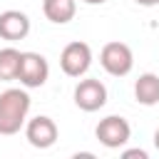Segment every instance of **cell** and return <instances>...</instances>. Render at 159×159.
Masks as SVG:
<instances>
[{
    "label": "cell",
    "mask_w": 159,
    "mask_h": 159,
    "mask_svg": "<svg viewBox=\"0 0 159 159\" xmlns=\"http://www.w3.org/2000/svg\"><path fill=\"white\" fill-rule=\"evenodd\" d=\"M27 112H30V94L25 89L10 87L0 92V134L5 137L17 134L27 122Z\"/></svg>",
    "instance_id": "cell-1"
},
{
    "label": "cell",
    "mask_w": 159,
    "mask_h": 159,
    "mask_svg": "<svg viewBox=\"0 0 159 159\" xmlns=\"http://www.w3.org/2000/svg\"><path fill=\"white\" fill-rule=\"evenodd\" d=\"M134 97L144 107L157 104L159 102V75H154V72L139 75V80L134 82Z\"/></svg>",
    "instance_id": "cell-9"
},
{
    "label": "cell",
    "mask_w": 159,
    "mask_h": 159,
    "mask_svg": "<svg viewBox=\"0 0 159 159\" xmlns=\"http://www.w3.org/2000/svg\"><path fill=\"white\" fill-rule=\"evenodd\" d=\"M139 5H144V7H154V5H159V0H137Z\"/></svg>",
    "instance_id": "cell-13"
},
{
    "label": "cell",
    "mask_w": 159,
    "mask_h": 159,
    "mask_svg": "<svg viewBox=\"0 0 159 159\" xmlns=\"http://www.w3.org/2000/svg\"><path fill=\"white\" fill-rule=\"evenodd\" d=\"M50 77V65L45 60V55L40 52H22V62H20V84L27 87V89H35V87H42Z\"/></svg>",
    "instance_id": "cell-5"
},
{
    "label": "cell",
    "mask_w": 159,
    "mask_h": 159,
    "mask_svg": "<svg viewBox=\"0 0 159 159\" xmlns=\"http://www.w3.org/2000/svg\"><path fill=\"white\" fill-rule=\"evenodd\" d=\"M30 32V17L20 10H5L0 12V37L7 42L25 40Z\"/></svg>",
    "instance_id": "cell-8"
},
{
    "label": "cell",
    "mask_w": 159,
    "mask_h": 159,
    "mask_svg": "<svg viewBox=\"0 0 159 159\" xmlns=\"http://www.w3.org/2000/svg\"><path fill=\"white\" fill-rule=\"evenodd\" d=\"M92 65V47L87 42H70L65 45V50L60 52V67L67 77H82Z\"/></svg>",
    "instance_id": "cell-4"
},
{
    "label": "cell",
    "mask_w": 159,
    "mask_h": 159,
    "mask_svg": "<svg viewBox=\"0 0 159 159\" xmlns=\"http://www.w3.org/2000/svg\"><path fill=\"white\" fill-rule=\"evenodd\" d=\"M154 147H157V149H159V129H157V132H154Z\"/></svg>",
    "instance_id": "cell-15"
},
{
    "label": "cell",
    "mask_w": 159,
    "mask_h": 159,
    "mask_svg": "<svg viewBox=\"0 0 159 159\" xmlns=\"http://www.w3.org/2000/svg\"><path fill=\"white\" fill-rule=\"evenodd\" d=\"M82 2H87V5H102V2H107V0H82Z\"/></svg>",
    "instance_id": "cell-14"
},
{
    "label": "cell",
    "mask_w": 159,
    "mask_h": 159,
    "mask_svg": "<svg viewBox=\"0 0 159 159\" xmlns=\"http://www.w3.org/2000/svg\"><path fill=\"white\" fill-rule=\"evenodd\" d=\"M57 134H60V129H57L55 119L47 114H37L25 122V139L35 149H50L57 142Z\"/></svg>",
    "instance_id": "cell-6"
},
{
    "label": "cell",
    "mask_w": 159,
    "mask_h": 159,
    "mask_svg": "<svg viewBox=\"0 0 159 159\" xmlns=\"http://www.w3.org/2000/svg\"><path fill=\"white\" fill-rule=\"evenodd\" d=\"M42 12L50 22L55 25H65L75 17L77 12V2L75 0H42Z\"/></svg>",
    "instance_id": "cell-10"
},
{
    "label": "cell",
    "mask_w": 159,
    "mask_h": 159,
    "mask_svg": "<svg viewBox=\"0 0 159 159\" xmlns=\"http://www.w3.org/2000/svg\"><path fill=\"white\" fill-rule=\"evenodd\" d=\"M99 65H102L104 72L112 75V77H124V75H129L132 67H134L132 47H129L127 42H119V40L107 42V45L102 47V52H99Z\"/></svg>",
    "instance_id": "cell-2"
},
{
    "label": "cell",
    "mask_w": 159,
    "mask_h": 159,
    "mask_svg": "<svg viewBox=\"0 0 159 159\" xmlns=\"http://www.w3.org/2000/svg\"><path fill=\"white\" fill-rule=\"evenodd\" d=\"M122 157H124V159H134V157H139V159H147L149 154H147L144 149H127V152H122Z\"/></svg>",
    "instance_id": "cell-12"
},
{
    "label": "cell",
    "mask_w": 159,
    "mask_h": 159,
    "mask_svg": "<svg viewBox=\"0 0 159 159\" xmlns=\"http://www.w3.org/2000/svg\"><path fill=\"white\" fill-rule=\"evenodd\" d=\"M20 62H22V52L15 47H2L0 50V80L2 82H12L20 75Z\"/></svg>",
    "instance_id": "cell-11"
},
{
    "label": "cell",
    "mask_w": 159,
    "mask_h": 159,
    "mask_svg": "<svg viewBox=\"0 0 159 159\" xmlns=\"http://www.w3.org/2000/svg\"><path fill=\"white\" fill-rule=\"evenodd\" d=\"M75 104L82 109V112H97L107 104V87L94 80V77H87V80H80L77 87H75Z\"/></svg>",
    "instance_id": "cell-7"
},
{
    "label": "cell",
    "mask_w": 159,
    "mask_h": 159,
    "mask_svg": "<svg viewBox=\"0 0 159 159\" xmlns=\"http://www.w3.org/2000/svg\"><path fill=\"white\" fill-rule=\"evenodd\" d=\"M94 137L99 139V144H104L107 149H119L129 142L132 137V127L124 117L119 114H109L104 119H99L97 129H94Z\"/></svg>",
    "instance_id": "cell-3"
}]
</instances>
